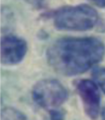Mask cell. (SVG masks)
<instances>
[{"instance_id": "7", "label": "cell", "mask_w": 105, "mask_h": 120, "mask_svg": "<svg viewBox=\"0 0 105 120\" xmlns=\"http://www.w3.org/2000/svg\"><path fill=\"white\" fill-rule=\"evenodd\" d=\"M92 77L103 93H105V68H96L92 72Z\"/></svg>"}, {"instance_id": "2", "label": "cell", "mask_w": 105, "mask_h": 120, "mask_svg": "<svg viewBox=\"0 0 105 120\" xmlns=\"http://www.w3.org/2000/svg\"><path fill=\"white\" fill-rule=\"evenodd\" d=\"M46 15L57 29L67 31L90 30L99 20L97 10L86 4L61 7Z\"/></svg>"}, {"instance_id": "9", "label": "cell", "mask_w": 105, "mask_h": 120, "mask_svg": "<svg viewBox=\"0 0 105 120\" xmlns=\"http://www.w3.org/2000/svg\"><path fill=\"white\" fill-rule=\"evenodd\" d=\"M49 113H50V117L52 118V119H63L65 117L64 112L61 111V110H59L58 108L50 110L49 111Z\"/></svg>"}, {"instance_id": "3", "label": "cell", "mask_w": 105, "mask_h": 120, "mask_svg": "<svg viewBox=\"0 0 105 120\" xmlns=\"http://www.w3.org/2000/svg\"><path fill=\"white\" fill-rule=\"evenodd\" d=\"M32 99L39 107L52 110L68 99L67 88L55 79H43L36 82L31 91Z\"/></svg>"}, {"instance_id": "6", "label": "cell", "mask_w": 105, "mask_h": 120, "mask_svg": "<svg viewBox=\"0 0 105 120\" xmlns=\"http://www.w3.org/2000/svg\"><path fill=\"white\" fill-rule=\"evenodd\" d=\"M1 120H23L27 117L19 110L12 107H6L2 109L0 114Z\"/></svg>"}, {"instance_id": "4", "label": "cell", "mask_w": 105, "mask_h": 120, "mask_svg": "<svg viewBox=\"0 0 105 120\" xmlns=\"http://www.w3.org/2000/svg\"><path fill=\"white\" fill-rule=\"evenodd\" d=\"M74 86L82 102L85 114L91 119H96L100 113V94L98 84L95 81L80 79L74 82Z\"/></svg>"}, {"instance_id": "8", "label": "cell", "mask_w": 105, "mask_h": 120, "mask_svg": "<svg viewBox=\"0 0 105 120\" xmlns=\"http://www.w3.org/2000/svg\"><path fill=\"white\" fill-rule=\"evenodd\" d=\"M25 3H27L28 5L32 6L33 8H42L44 7H46L51 0H22Z\"/></svg>"}, {"instance_id": "11", "label": "cell", "mask_w": 105, "mask_h": 120, "mask_svg": "<svg viewBox=\"0 0 105 120\" xmlns=\"http://www.w3.org/2000/svg\"><path fill=\"white\" fill-rule=\"evenodd\" d=\"M100 114H101V117L103 118V119H105V107L101 110V112H100Z\"/></svg>"}, {"instance_id": "1", "label": "cell", "mask_w": 105, "mask_h": 120, "mask_svg": "<svg viewBox=\"0 0 105 120\" xmlns=\"http://www.w3.org/2000/svg\"><path fill=\"white\" fill-rule=\"evenodd\" d=\"M105 54V46L94 37L63 38L52 43L46 52L50 67L58 74L72 77L97 65Z\"/></svg>"}, {"instance_id": "5", "label": "cell", "mask_w": 105, "mask_h": 120, "mask_svg": "<svg viewBox=\"0 0 105 120\" xmlns=\"http://www.w3.org/2000/svg\"><path fill=\"white\" fill-rule=\"evenodd\" d=\"M26 41L15 35L7 34L1 38V63L14 66L21 63L27 52Z\"/></svg>"}, {"instance_id": "10", "label": "cell", "mask_w": 105, "mask_h": 120, "mask_svg": "<svg viewBox=\"0 0 105 120\" xmlns=\"http://www.w3.org/2000/svg\"><path fill=\"white\" fill-rule=\"evenodd\" d=\"M98 8H105V0H89Z\"/></svg>"}]
</instances>
